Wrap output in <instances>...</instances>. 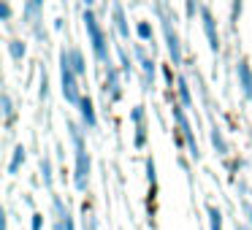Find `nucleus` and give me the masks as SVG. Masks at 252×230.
I'll return each mask as SVG.
<instances>
[{"instance_id":"f257e3e1","label":"nucleus","mask_w":252,"mask_h":230,"mask_svg":"<svg viewBox=\"0 0 252 230\" xmlns=\"http://www.w3.org/2000/svg\"><path fill=\"white\" fill-rule=\"evenodd\" d=\"M71 138L76 144V187L84 190L87 187V176H90V157H87V149H84V141H82V133L76 127H71Z\"/></svg>"},{"instance_id":"f03ea898","label":"nucleus","mask_w":252,"mask_h":230,"mask_svg":"<svg viewBox=\"0 0 252 230\" xmlns=\"http://www.w3.org/2000/svg\"><path fill=\"white\" fill-rule=\"evenodd\" d=\"M60 73H63V95H65L68 103H82V98H79L76 92V82H73V68H71V57H68V52H63L60 57Z\"/></svg>"},{"instance_id":"7ed1b4c3","label":"nucleus","mask_w":252,"mask_h":230,"mask_svg":"<svg viewBox=\"0 0 252 230\" xmlns=\"http://www.w3.org/2000/svg\"><path fill=\"white\" fill-rule=\"evenodd\" d=\"M84 25H87V33H90V41H93V49H95V57L98 60H106V41H103V30H100L98 19H95L93 11L84 14Z\"/></svg>"},{"instance_id":"20e7f679","label":"nucleus","mask_w":252,"mask_h":230,"mask_svg":"<svg viewBox=\"0 0 252 230\" xmlns=\"http://www.w3.org/2000/svg\"><path fill=\"white\" fill-rule=\"evenodd\" d=\"M174 116H176V122H179V127H182V133H185V138H187V144H190V149H192V154L198 157V144H195V138H192V130H190V122H187V116H185V111L182 109H174Z\"/></svg>"},{"instance_id":"39448f33","label":"nucleus","mask_w":252,"mask_h":230,"mask_svg":"<svg viewBox=\"0 0 252 230\" xmlns=\"http://www.w3.org/2000/svg\"><path fill=\"white\" fill-rule=\"evenodd\" d=\"M201 17H203V30H206L209 46H212V52H217L220 41H217V30H214V19H212V14H209V11H203Z\"/></svg>"},{"instance_id":"423d86ee","label":"nucleus","mask_w":252,"mask_h":230,"mask_svg":"<svg viewBox=\"0 0 252 230\" xmlns=\"http://www.w3.org/2000/svg\"><path fill=\"white\" fill-rule=\"evenodd\" d=\"M239 79H241V87H244V95L252 98V71L247 62H239Z\"/></svg>"},{"instance_id":"0eeeda50","label":"nucleus","mask_w":252,"mask_h":230,"mask_svg":"<svg viewBox=\"0 0 252 230\" xmlns=\"http://www.w3.org/2000/svg\"><path fill=\"white\" fill-rule=\"evenodd\" d=\"M163 28H165V38H168V52H171V57H174V65H179L182 55H179V44H176V35L171 33V25H168V22H165Z\"/></svg>"},{"instance_id":"6e6552de","label":"nucleus","mask_w":252,"mask_h":230,"mask_svg":"<svg viewBox=\"0 0 252 230\" xmlns=\"http://www.w3.org/2000/svg\"><path fill=\"white\" fill-rule=\"evenodd\" d=\"M79 109H82V116L84 122H87L90 127L95 125V111H93V103H90V98H82V103H79Z\"/></svg>"},{"instance_id":"1a4fd4ad","label":"nucleus","mask_w":252,"mask_h":230,"mask_svg":"<svg viewBox=\"0 0 252 230\" xmlns=\"http://www.w3.org/2000/svg\"><path fill=\"white\" fill-rule=\"evenodd\" d=\"M114 19H117V30H120V35H127L125 14H122V6H120V3H114Z\"/></svg>"},{"instance_id":"9d476101","label":"nucleus","mask_w":252,"mask_h":230,"mask_svg":"<svg viewBox=\"0 0 252 230\" xmlns=\"http://www.w3.org/2000/svg\"><path fill=\"white\" fill-rule=\"evenodd\" d=\"M22 163H25V149L17 146V149H14V160H11V165H8V171H11V173H17Z\"/></svg>"},{"instance_id":"9b49d317","label":"nucleus","mask_w":252,"mask_h":230,"mask_svg":"<svg viewBox=\"0 0 252 230\" xmlns=\"http://www.w3.org/2000/svg\"><path fill=\"white\" fill-rule=\"evenodd\" d=\"M68 57H71V68H73V73H84V60H82V55H79V52L73 49V52H68Z\"/></svg>"},{"instance_id":"f8f14e48","label":"nucleus","mask_w":252,"mask_h":230,"mask_svg":"<svg viewBox=\"0 0 252 230\" xmlns=\"http://www.w3.org/2000/svg\"><path fill=\"white\" fill-rule=\"evenodd\" d=\"M209 217H212V230H222V217H220L217 208H209Z\"/></svg>"},{"instance_id":"ddd939ff","label":"nucleus","mask_w":252,"mask_h":230,"mask_svg":"<svg viewBox=\"0 0 252 230\" xmlns=\"http://www.w3.org/2000/svg\"><path fill=\"white\" fill-rule=\"evenodd\" d=\"M138 57H141V65H144V73H147V79H152V71H155V68H152V60H149V57L144 55L141 49H138Z\"/></svg>"},{"instance_id":"4468645a","label":"nucleus","mask_w":252,"mask_h":230,"mask_svg":"<svg viewBox=\"0 0 252 230\" xmlns=\"http://www.w3.org/2000/svg\"><path fill=\"white\" fill-rule=\"evenodd\" d=\"M8 49H11V57H17V60L25 55V46L19 44V41H11V44H8Z\"/></svg>"},{"instance_id":"2eb2a0df","label":"nucleus","mask_w":252,"mask_h":230,"mask_svg":"<svg viewBox=\"0 0 252 230\" xmlns=\"http://www.w3.org/2000/svg\"><path fill=\"white\" fill-rule=\"evenodd\" d=\"M212 144L217 146V152H225V141H222V136H220V130L212 133Z\"/></svg>"},{"instance_id":"dca6fc26","label":"nucleus","mask_w":252,"mask_h":230,"mask_svg":"<svg viewBox=\"0 0 252 230\" xmlns=\"http://www.w3.org/2000/svg\"><path fill=\"white\" fill-rule=\"evenodd\" d=\"M138 35H141L144 41H149V38H152V28H149L147 22H141V25H138Z\"/></svg>"},{"instance_id":"f3484780","label":"nucleus","mask_w":252,"mask_h":230,"mask_svg":"<svg viewBox=\"0 0 252 230\" xmlns=\"http://www.w3.org/2000/svg\"><path fill=\"white\" fill-rule=\"evenodd\" d=\"M179 95H182V103L190 106V89H187V84H185V82H179Z\"/></svg>"},{"instance_id":"a211bd4d","label":"nucleus","mask_w":252,"mask_h":230,"mask_svg":"<svg viewBox=\"0 0 252 230\" xmlns=\"http://www.w3.org/2000/svg\"><path fill=\"white\" fill-rule=\"evenodd\" d=\"M3 111H6L8 119L14 116V109H11V100H8V95H3Z\"/></svg>"},{"instance_id":"6ab92c4d","label":"nucleus","mask_w":252,"mask_h":230,"mask_svg":"<svg viewBox=\"0 0 252 230\" xmlns=\"http://www.w3.org/2000/svg\"><path fill=\"white\" fill-rule=\"evenodd\" d=\"M0 14H3V19H8V17H11V8H8L6 3H3V6H0Z\"/></svg>"},{"instance_id":"aec40b11","label":"nucleus","mask_w":252,"mask_h":230,"mask_svg":"<svg viewBox=\"0 0 252 230\" xmlns=\"http://www.w3.org/2000/svg\"><path fill=\"white\" fill-rule=\"evenodd\" d=\"M44 179H46V184H49V160H44Z\"/></svg>"},{"instance_id":"412c9836","label":"nucleus","mask_w":252,"mask_h":230,"mask_svg":"<svg viewBox=\"0 0 252 230\" xmlns=\"http://www.w3.org/2000/svg\"><path fill=\"white\" fill-rule=\"evenodd\" d=\"M187 14H190V17L195 14V0H187Z\"/></svg>"},{"instance_id":"4be33fe9","label":"nucleus","mask_w":252,"mask_h":230,"mask_svg":"<svg viewBox=\"0 0 252 230\" xmlns=\"http://www.w3.org/2000/svg\"><path fill=\"white\" fill-rule=\"evenodd\" d=\"M33 230H41V214H35V217H33Z\"/></svg>"},{"instance_id":"5701e85b","label":"nucleus","mask_w":252,"mask_h":230,"mask_svg":"<svg viewBox=\"0 0 252 230\" xmlns=\"http://www.w3.org/2000/svg\"><path fill=\"white\" fill-rule=\"evenodd\" d=\"M90 3H93V0H84V6H90Z\"/></svg>"}]
</instances>
